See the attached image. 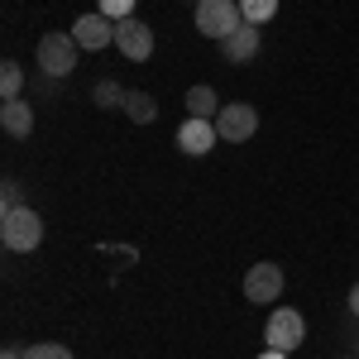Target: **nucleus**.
Masks as SVG:
<instances>
[{
	"mask_svg": "<svg viewBox=\"0 0 359 359\" xmlns=\"http://www.w3.org/2000/svg\"><path fill=\"white\" fill-rule=\"evenodd\" d=\"M125 115H130L135 125H154V120H158V101H154L149 91H130V96H125Z\"/></svg>",
	"mask_w": 359,
	"mask_h": 359,
	"instance_id": "ddd939ff",
	"label": "nucleus"
},
{
	"mask_svg": "<svg viewBox=\"0 0 359 359\" xmlns=\"http://www.w3.org/2000/svg\"><path fill=\"white\" fill-rule=\"evenodd\" d=\"M77 53H82V43L72 39V29H67V34L57 29V34H43V39H39V53L34 57H39V67H43L48 77H67V72L77 67Z\"/></svg>",
	"mask_w": 359,
	"mask_h": 359,
	"instance_id": "f03ea898",
	"label": "nucleus"
},
{
	"mask_svg": "<svg viewBox=\"0 0 359 359\" xmlns=\"http://www.w3.org/2000/svg\"><path fill=\"white\" fill-rule=\"evenodd\" d=\"M0 240H5V249H15V254L39 249L43 245V221H39V211H29V206L5 211V216H0Z\"/></svg>",
	"mask_w": 359,
	"mask_h": 359,
	"instance_id": "f257e3e1",
	"label": "nucleus"
},
{
	"mask_svg": "<svg viewBox=\"0 0 359 359\" xmlns=\"http://www.w3.org/2000/svg\"><path fill=\"white\" fill-rule=\"evenodd\" d=\"M0 359H25V355H20V350H5V355H0Z\"/></svg>",
	"mask_w": 359,
	"mask_h": 359,
	"instance_id": "4be33fe9",
	"label": "nucleus"
},
{
	"mask_svg": "<svg viewBox=\"0 0 359 359\" xmlns=\"http://www.w3.org/2000/svg\"><path fill=\"white\" fill-rule=\"evenodd\" d=\"M283 292V269L278 264H254L245 273V297L249 302H273Z\"/></svg>",
	"mask_w": 359,
	"mask_h": 359,
	"instance_id": "6e6552de",
	"label": "nucleus"
},
{
	"mask_svg": "<svg viewBox=\"0 0 359 359\" xmlns=\"http://www.w3.org/2000/svg\"><path fill=\"white\" fill-rule=\"evenodd\" d=\"M20 86H25V67H20V62H5V67H0V96H5V101H15V96H20Z\"/></svg>",
	"mask_w": 359,
	"mask_h": 359,
	"instance_id": "2eb2a0df",
	"label": "nucleus"
},
{
	"mask_svg": "<svg viewBox=\"0 0 359 359\" xmlns=\"http://www.w3.org/2000/svg\"><path fill=\"white\" fill-rule=\"evenodd\" d=\"M259 359H287V355H283V350H264Z\"/></svg>",
	"mask_w": 359,
	"mask_h": 359,
	"instance_id": "412c9836",
	"label": "nucleus"
},
{
	"mask_svg": "<svg viewBox=\"0 0 359 359\" xmlns=\"http://www.w3.org/2000/svg\"><path fill=\"white\" fill-rule=\"evenodd\" d=\"M216 130H221L225 144H245V139L259 135V111H254L249 101H230V106H221V115H216Z\"/></svg>",
	"mask_w": 359,
	"mask_h": 359,
	"instance_id": "39448f33",
	"label": "nucleus"
},
{
	"mask_svg": "<svg viewBox=\"0 0 359 359\" xmlns=\"http://www.w3.org/2000/svg\"><path fill=\"white\" fill-rule=\"evenodd\" d=\"M187 115H196V120H216V115H221V96H216L211 86H192V91H187Z\"/></svg>",
	"mask_w": 359,
	"mask_h": 359,
	"instance_id": "f8f14e48",
	"label": "nucleus"
},
{
	"mask_svg": "<svg viewBox=\"0 0 359 359\" xmlns=\"http://www.w3.org/2000/svg\"><path fill=\"white\" fill-rule=\"evenodd\" d=\"M0 206H5V211L20 206V182H5V187H0Z\"/></svg>",
	"mask_w": 359,
	"mask_h": 359,
	"instance_id": "6ab92c4d",
	"label": "nucleus"
},
{
	"mask_svg": "<svg viewBox=\"0 0 359 359\" xmlns=\"http://www.w3.org/2000/svg\"><path fill=\"white\" fill-rule=\"evenodd\" d=\"M216 144H221V130H216V120H196V115H187V120L177 125V149H182V154H192V158L211 154Z\"/></svg>",
	"mask_w": 359,
	"mask_h": 359,
	"instance_id": "0eeeda50",
	"label": "nucleus"
},
{
	"mask_svg": "<svg viewBox=\"0 0 359 359\" xmlns=\"http://www.w3.org/2000/svg\"><path fill=\"white\" fill-rule=\"evenodd\" d=\"M101 15H111L115 25H120V20L135 15V0H101Z\"/></svg>",
	"mask_w": 359,
	"mask_h": 359,
	"instance_id": "a211bd4d",
	"label": "nucleus"
},
{
	"mask_svg": "<svg viewBox=\"0 0 359 359\" xmlns=\"http://www.w3.org/2000/svg\"><path fill=\"white\" fill-rule=\"evenodd\" d=\"M0 130H5V135H15V139H29V130H34V106L20 101V96H15V101H5V106H0Z\"/></svg>",
	"mask_w": 359,
	"mask_h": 359,
	"instance_id": "9b49d317",
	"label": "nucleus"
},
{
	"mask_svg": "<svg viewBox=\"0 0 359 359\" xmlns=\"http://www.w3.org/2000/svg\"><path fill=\"white\" fill-rule=\"evenodd\" d=\"M240 15H245V25H269L278 15V0H240Z\"/></svg>",
	"mask_w": 359,
	"mask_h": 359,
	"instance_id": "4468645a",
	"label": "nucleus"
},
{
	"mask_svg": "<svg viewBox=\"0 0 359 359\" xmlns=\"http://www.w3.org/2000/svg\"><path fill=\"white\" fill-rule=\"evenodd\" d=\"M25 359H72V350H67V345H53V340H43V345H29Z\"/></svg>",
	"mask_w": 359,
	"mask_h": 359,
	"instance_id": "f3484780",
	"label": "nucleus"
},
{
	"mask_svg": "<svg viewBox=\"0 0 359 359\" xmlns=\"http://www.w3.org/2000/svg\"><path fill=\"white\" fill-rule=\"evenodd\" d=\"M192 5H201V0H192Z\"/></svg>",
	"mask_w": 359,
	"mask_h": 359,
	"instance_id": "5701e85b",
	"label": "nucleus"
},
{
	"mask_svg": "<svg viewBox=\"0 0 359 359\" xmlns=\"http://www.w3.org/2000/svg\"><path fill=\"white\" fill-rule=\"evenodd\" d=\"M245 25V15H240V0H201L196 5V29L206 34V39H230L235 29Z\"/></svg>",
	"mask_w": 359,
	"mask_h": 359,
	"instance_id": "7ed1b4c3",
	"label": "nucleus"
},
{
	"mask_svg": "<svg viewBox=\"0 0 359 359\" xmlns=\"http://www.w3.org/2000/svg\"><path fill=\"white\" fill-rule=\"evenodd\" d=\"M350 311H355V316H359V283H355V287H350Z\"/></svg>",
	"mask_w": 359,
	"mask_h": 359,
	"instance_id": "aec40b11",
	"label": "nucleus"
},
{
	"mask_svg": "<svg viewBox=\"0 0 359 359\" xmlns=\"http://www.w3.org/2000/svg\"><path fill=\"white\" fill-rule=\"evenodd\" d=\"M264 340H269V350H283V355H292V350H297V345L306 340L302 311H292V306H278L273 316H269V326H264Z\"/></svg>",
	"mask_w": 359,
	"mask_h": 359,
	"instance_id": "20e7f679",
	"label": "nucleus"
},
{
	"mask_svg": "<svg viewBox=\"0 0 359 359\" xmlns=\"http://www.w3.org/2000/svg\"><path fill=\"white\" fill-rule=\"evenodd\" d=\"M91 96H96V106H106V111H111V106H125V96H130V91H125V86H115V82H96Z\"/></svg>",
	"mask_w": 359,
	"mask_h": 359,
	"instance_id": "dca6fc26",
	"label": "nucleus"
},
{
	"mask_svg": "<svg viewBox=\"0 0 359 359\" xmlns=\"http://www.w3.org/2000/svg\"><path fill=\"white\" fill-rule=\"evenodd\" d=\"M221 53L230 62H249V57H259V25H240L230 39H221Z\"/></svg>",
	"mask_w": 359,
	"mask_h": 359,
	"instance_id": "9d476101",
	"label": "nucleus"
},
{
	"mask_svg": "<svg viewBox=\"0 0 359 359\" xmlns=\"http://www.w3.org/2000/svg\"><path fill=\"white\" fill-rule=\"evenodd\" d=\"M72 39L82 43V48H106V43H115V20L111 15H82L77 25H72Z\"/></svg>",
	"mask_w": 359,
	"mask_h": 359,
	"instance_id": "1a4fd4ad",
	"label": "nucleus"
},
{
	"mask_svg": "<svg viewBox=\"0 0 359 359\" xmlns=\"http://www.w3.org/2000/svg\"><path fill=\"white\" fill-rule=\"evenodd\" d=\"M115 48L130 57V62H149L154 57V29L144 25V20H135V15L120 20L115 25Z\"/></svg>",
	"mask_w": 359,
	"mask_h": 359,
	"instance_id": "423d86ee",
	"label": "nucleus"
}]
</instances>
